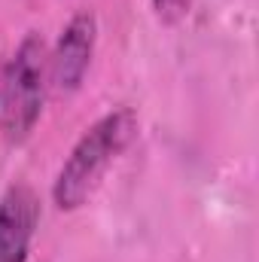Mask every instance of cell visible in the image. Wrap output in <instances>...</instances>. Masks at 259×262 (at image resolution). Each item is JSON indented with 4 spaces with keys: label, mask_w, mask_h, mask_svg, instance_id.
I'll return each instance as SVG.
<instances>
[{
    "label": "cell",
    "mask_w": 259,
    "mask_h": 262,
    "mask_svg": "<svg viewBox=\"0 0 259 262\" xmlns=\"http://www.w3.org/2000/svg\"><path fill=\"white\" fill-rule=\"evenodd\" d=\"M192 3L195 0H153V9L165 25H177V21H183L189 15Z\"/></svg>",
    "instance_id": "5b68a950"
},
{
    "label": "cell",
    "mask_w": 259,
    "mask_h": 262,
    "mask_svg": "<svg viewBox=\"0 0 259 262\" xmlns=\"http://www.w3.org/2000/svg\"><path fill=\"white\" fill-rule=\"evenodd\" d=\"M49 89V52L37 31H28L0 70V128L9 143L31 137L43 116Z\"/></svg>",
    "instance_id": "7a4b0ae2"
},
{
    "label": "cell",
    "mask_w": 259,
    "mask_h": 262,
    "mask_svg": "<svg viewBox=\"0 0 259 262\" xmlns=\"http://www.w3.org/2000/svg\"><path fill=\"white\" fill-rule=\"evenodd\" d=\"M40 223V198L28 183H12L0 195V262H28Z\"/></svg>",
    "instance_id": "277c9868"
},
{
    "label": "cell",
    "mask_w": 259,
    "mask_h": 262,
    "mask_svg": "<svg viewBox=\"0 0 259 262\" xmlns=\"http://www.w3.org/2000/svg\"><path fill=\"white\" fill-rule=\"evenodd\" d=\"M137 125L131 107H116L82 131L52 183V201L58 210H76L98 192L110 165L131 146Z\"/></svg>",
    "instance_id": "6da1fadb"
},
{
    "label": "cell",
    "mask_w": 259,
    "mask_h": 262,
    "mask_svg": "<svg viewBox=\"0 0 259 262\" xmlns=\"http://www.w3.org/2000/svg\"><path fill=\"white\" fill-rule=\"evenodd\" d=\"M95 43H98V18L95 12H76L55 40L52 52H49V89L55 95H73L95 55Z\"/></svg>",
    "instance_id": "3957f363"
}]
</instances>
